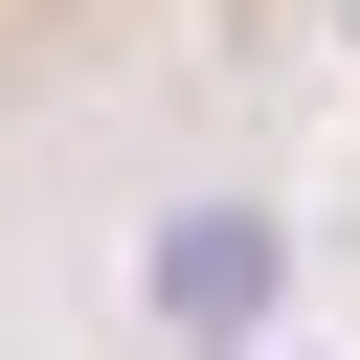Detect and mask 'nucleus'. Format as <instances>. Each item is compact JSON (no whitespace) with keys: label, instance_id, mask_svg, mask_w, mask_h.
Returning <instances> with one entry per match:
<instances>
[{"label":"nucleus","instance_id":"f257e3e1","mask_svg":"<svg viewBox=\"0 0 360 360\" xmlns=\"http://www.w3.org/2000/svg\"><path fill=\"white\" fill-rule=\"evenodd\" d=\"M158 292H180L202 338H248V315H270V225H248V202H202V225H158Z\"/></svg>","mask_w":360,"mask_h":360}]
</instances>
